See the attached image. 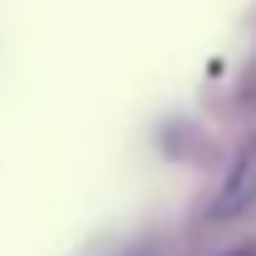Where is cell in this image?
Returning <instances> with one entry per match:
<instances>
[{"mask_svg": "<svg viewBox=\"0 0 256 256\" xmlns=\"http://www.w3.org/2000/svg\"><path fill=\"white\" fill-rule=\"evenodd\" d=\"M246 207H256V138H246L236 148V158L226 168V178H222V188H217V197H212V207H207V217L212 222H232Z\"/></svg>", "mask_w": 256, "mask_h": 256, "instance_id": "obj_1", "label": "cell"}]
</instances>
